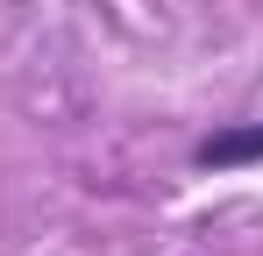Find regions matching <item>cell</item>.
Here are the masks:
<instances>
[{
  "mask_svg": "<svg viewBox=\"0 0 263 256\" xmlns=\"http://www.w3.org/2000/svg\"><path fill=\"white\" fill-rule=\"evenodd\" d=\"M242 164H263V121H228L192 142V171H242Z\"/></svg>",
  "mask_w": 263,
  "mask_h": 256,
  "instance_id": "1",
  "label": "cell"
}]
</instances>
